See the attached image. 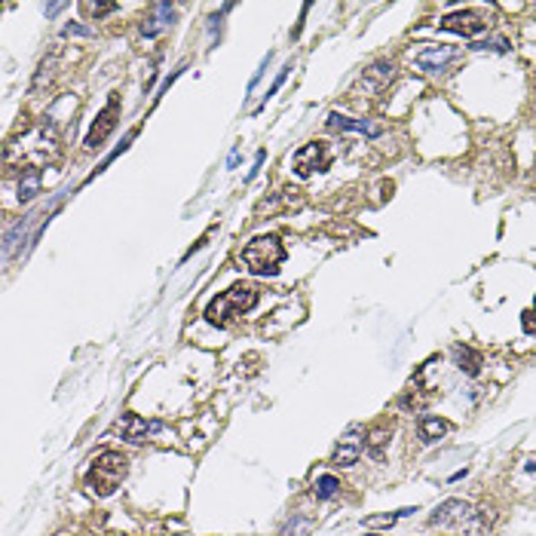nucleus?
Masks as SVG:
<instances>
[{
    "label": "nucleus",
    "mask_w": 536,
    "mask_h": 536,
    "mask_svg": "<svg viewBox=\"0 0 536 536\" xmlns=\"http://www.w3.org/2000/svg\"><path fill=\"white\" fill-rule=\"evenodd\" d=\"M257 304V288L252 282H236L227 291H221L218 297H212V304L205 306V322L218 328H227L236 316L248 313Z\"/></svg>",
    "instance_id": "f257e3e1"
},
{
    "label": "nucleus",
    "mask_w": 536,
    "mask_h": 536,
    "mask_svg": "<svg viewBox=\"0 0 536 536\" xmlns=\"http://www.w3.org/2000/svg\"><path fill=\"white\" fill-rule=\"evenodd\" d=\"M242 264L248 273L255 276H276L279 264L285 261V246L279 242V236H255L246 248H242Z\"/></svg>",
    "instance_id": "f03ea898"
},
{
    "label": "nucleus",
    "mask_w": 536,
    "mask_h": 536,
    "mask_svg": "<svg viewBox=\"0 0 536 536\" xmlns=\"http://www.w3.org/2000/svg\"><path fill=\"white\" fill-rule=\"evenodd\" d=\"M126 469H129V463L120 450H104V454H98L95 460H92L86 484H89V490L98 493V497H111V493L120 488V481L126 478Z\"/></svg>",
    "instance_id": "7ed1b4c3"
},
{
    "label": "nucleus",
    "mask_w": 536,
    "mask_h": 536,
    "mask_svg": "<svg viewBox=\"0 0 536 536\" xmlns=\"http://www.w3.org/2000/svg\"><path fill=\"white\" fill-rule=\"evenodd\" d=\"M328 166H331V147H328V141H306L291 156V169H295L297 178H310L313 172H325Z\"/></svg>",
    "instance_id": "20e7f679"
},
{
    "label": "nucleus",
    "mask_w": 536,
    "mask_h": 536,
    "mask_svg": "<svg viewBox=\"0 0 536 536\" xmlns=\"http://www.w3.org/2000/svg\"><path fill=\"white\" fill-rule=\"evenodd\" d=\"M117 120H120V95H111V98H107V104L98 111L95 123H92V129H89V135H86L83 145L89 150H98L104 145L107 135L117 129Z\"/></svg>",
    "instance_id": "39448f33"
},
{
    "label": "nucleus",
    "mask_w": 536,
    "mask_h": 536,
    "mask_svg": "<svg viewBox=\"0 0 536 536\" xmlns=\"http://www.w3.org/2000/svg\"><path fill=\"white\" fill-rule=\"evenodd\" d=\"M438 28H441V31L463 34V37H475V34L488 31V19H484L478 10H456V12H447V16H441L438 19Z\"/></svg>",
    "instance_id": "423d86ee"
},
{
    "label": "nucleus",
    "mask_w": 536,
    "mask_h": 536,
    "mask_svg": "<svg viewBox=\"0 0 536 536\" xmlns=\"http://www.w3.org/2000/svg\"><path fill=\"white\" fill-rule=\"evenodd\" d=\"M475 518V509H472V503L466 499H445V503L438 506L432 515H429V524H438V527H447V524H469V521Z\"/></svg>",
    "instance_id": "0eeeda50"
},
{
    "label": "nucleus",
    "mask_w": 536,
    "mask_h": 536,
    "mask_svg": "<svg viewBox=\"0 0 536 536\" xmlns=\"http://www.w3.org/2000/svg\"><path fill=\"white\" fill-rule=\"evenodd\" d=\"M411 59H414V64H417L420 71L438 74V71H445L450 62H456V49L454 46H423L420 53H414Z\"/></svg>",
    "instance_id": "6e6552de"
},
{
    "label": "nucleus",
    "mask_w": 536,
    "mask_h": 536,
    "mask_svg": "<svg viewBox=\"0 0 536 536\" xmlns=\"http://www.w3.org/2000/svg\"><path fill=\"white\" fill-rule=\"evenodd\" d=\"M362 447H364V441L359 438V426H353V429H349V432L338 441V447H334L331 466H340V469L355 466V463H359V456H362Z\"/></svg>",
    "instance_id": "1a4fd4ad"
},
{
    "label": "nucleus",
    "mask_w": 536,
    "mask_h": 536,
    "mask_svg": "<svg viewBox=\"0 0 536 536\" xmlns=\"http://www.w3.org/2000/svg\"><path fill=\"white\" fill-rule=\"evenodd\" d=\"M163 423H150V420L138 417V414H123V420H120V435H123L126 441H132V445H141V441H147L150 432H160Z\"/></svg>",
    "instance_id": "9d476101"
},
{
    "label": "nucleus",
    "mask_w": 536,
    "mask_h": 536,
    "mask_svg": "<svg viewBox=\"0 0 536 536\" xmlns=\"http://www.w3.org/2000/svg\"><path fill=\"white\" fill-rule=\"evenodd\" d=\"M325 126L331 129V132H362V135H368V138H377V135L383 132V126L371 123V120H353V117H343L338 111L328 113Z\"/></svg>",
    "instance_id": "9b49d317"
},
{
    "label": "nucleus",
    "mask_w": 536,
    "mask_h": 536,
    "mask_svg": "<svg viewBox=\"0 0 536 536\" xmlns=\"http://www.w3.org/2000/svg\"><path fill=\"white\" fill-rule=\"evenodd\" d=\"M392 80H396V64L392 62H374L368 71L362 74V80H359V86L364 92H380V89H386Z\"/></svg>",
    "instance_id": "f8f14e48"
},
{
    "label": "nucleus",
    "mask_w": 536,
    "mask_h": 536,
    "mask_svg": "<svg viewBox=\"0 0 536 536\" xmlns=\"http://www.w3.org/2000/svg\"><path fill=\"white\" fill-rule=\"evenodd\" d=\"M450 355H454V364L463 371V374H469V377H478V374H481L484 359H481V353H478V349L466 346V343H454Z\"/></svg>",
    "instance_id": "ddd939ff"
},
{
    "label": "nucleus",
    "mask_w": 536,
    "mask_h": 536,
    "mask_svg": "<svg viewBox=\"0 0 536 536\" xmlns=\"http://www.w3.org/2000/svg\"><path fill=\"white\" fill-rule=\"evenodd\" d=\"M172 25V3H154L147 12V19L141 21V34L145 37H156L160 31H166Z\"/></svg>",
    "instance_id": "4468645a"
},
{
    "label": "nucleus",
    "mask_w": 536,
    "mask_h": 536,
    "mask_svg": "<svg viewBox=\"0 0 536 536\" xmlns=\"http://www.w3.org/2000/svg\"><path fill=\"white\" fill-rule=\"evenodd\" d=\"M450 429H454L450 426V420L426 414V417H420V441H423V445H435L438 438H445Z\"/></svg>",
    "instance_id": "2eb2a0df"
},
{
    "label": "nucleus",
    "mask_w": 536,
    "mask_h": 536,
    "mask_svg": "<svg viewBox=\"0 0 536 536\" xmlns=\"http://www.w3.org/2000/svg\"><path fill=\"white\" fill-rule=\"evenodd\" d=\"M40 193V169H25L19 178V203H31Z\"/></svg>",
    "instance_id": "dca6fc26"
},
{
    "label": "nucleus",
    "mask_w": 536,
    "mask_h": 536,
    "mask_svg": "<svg viewBox=\"0 0 536 536\" xmlns=\"http://www.w3.org/2000/svg\"><path fill=\"white\" fill-rule=\"evenodd\" d=\"M389 441V429H386L383 423L380 426H374L368 432V438H364V445H368V454L374 456V460H383V445Z\"/></svg>",
    "instance_id": "f3484780"
},
{
    "label": "nucleus",
    "mask_w": 536,
    "mask_h": 536,
    "mask_svg": "<svg viewBox=\"0 0 536 536\" xmlns=\"http://www.w3.org/2000/svg\"><path fill=\"white\" fill-rule=\"evenodd\" d=\"M338 490H340V481L334 475H319L316 484H313V493H316V499H331Z\"/></svg>",
    "instance_id": "a211bd4d"
},
{
    "label": "nucleus",
    "mask_w": 536,
    "mask_h": 536,
    "mask_svg": "<svg viewBox=\"0 0 536 536\" xmlns=\"http://www.w3.org/2000/svg\"><path fill=\"white\" fill-rule=\"evenodd\" d=\"M417 509H398V512H392V515H368L364 518V527H392L398 518H405V515H414Z\"/></svg>",
    "instance_id": "6ab92c4d"
},
{
    "label": "nucleus",
    "mask_w": 536,
    "mask_h": 536,
    "mask_svg": "<svg viewBox=\"0 0 536 536\" xmlns=\"http://www.w3.org/2000/svg\"><path fill=\"white\" fill-rule=\"evenodd\" d=\"M469 49H475V53H509V40L506 37H490V40H475Z\"/></svg>",
    "instance_id": "aec40b11"
},
{
    "label": "nucleus",
    "mask_w": 536,
    "mask_h": 536,
    "mask_svg": "<svg viewBox=\"0 0 536 536\" xmlns=\"http://www.w3.org/2000/svg\"><path fill=\"white\" fill-rule=\"evenodd\" d=\"M55 64H59V55H49V59H43L40 62V71H37V77H34V89H40L43 83H49L53 80V71H55Z\"/></svg>",
    "instance_id": "412c9836"
},
{
    "label": "nucleus",
    "mask_w": 536,
    "mask_h": 536,
    "mask_svg": "<svg viewBox=\"0 0 536 536\" xmlns=\"http://www.w3.org/2000/svg\"><path fill=\"white\" fill-rule=\"evenodd\" d=\"M313 530V521L310 518H291V524L282 530V536H306Z\"/></svg>",
    "instance_id": "4be33fe9"
},
{
    "label": "nucleus",
    "mask_w": 536,
    "mask_h": 536,
    "mask_svg": "<svg viewBox=\"0 0 536 536\" xmlns=\"http://www.w3.org/2000/svg\"><path fill=\"white\" fill-rule=\"evenodd\" d=\"M80 10L89 16H107V12L117 10V3H80Z\"/></svg>",
    "instance_id": "5701e85b"
},
{
    "label": "nucleus",
    "mask_w": 536,
    "mask_h": 536,
    "mask_svg": "<svg viewBox=\"0 0 536 536\" xmlns=\"http://www.w3.org/2000/svg\"><path fill=\"white\" fill-rule=\"evenodd\" d=\"M291 74V64H285V68L282 71H279V77H276V80H273V86H270V89H267V95H264V104H267L270 102V98H273L276 95V92H279V86H282L285 83V77H288Z\"/></svg>",
    "instance_id": "b1692460"
},
{
    "label": "nucleus",
    "mask_w": 536,
    "mask_h": 536,
    "mask_svg": "<svg viewBox=\"0 0 536 536\" xmlns=\"http://www.w3.org/2000/svg\"><path fill=\"white\" fill-rule=\"evenodd\" d=\"M270 62H273V53H267V55L261 59V64H257V71H255V77H252V83H248V92H255V86L261 83V77H264V71H267Z\"/></svg>",
    "instance_id": "393cba45"
},
{
    "label": "nucleus",
    "mask_w": 536,
    "mask_h": 536,
    "mask_svg": "<svg viewBox=\"0 0 536 536\" xmlns=\"http://www.w3.org/2000/svg\"><path fill=\"white\" fill-rule=\"evenodd\" d=\"M264 160H267V150H257V156H255V166L248 169V175H246V181H252V178L257 175V169L264 166Z\"/></svg>",
    "instance_id": "a878e982"
},
{
    "label": "nucleus",
    "mask_w": 536,
    "mask_h": 536,
    "mask_svg": "<svg viewBox=\"0 0 536 536\" xmlns=\"http://www.w3.org/2000/svg\"><path fill=\"white\" fill-rule=\"evenodd\" d=\"M64 34H83V37H89V28H83V25H68V28H64Z\"/></svg>",
    "instance_id": "bb28decb"
},
{
    "label": "nucleus",
    "mask_w": 536,
    "mask_h": 536,
    "mask_svg": "<svg viewBox=\"0 0 536 536\" xmlns=\"http://www.w3.org/2000/svg\"><path fill=\"white\" fill-rule=\"evenodd\" d=\"M524 331H536V322H533V313H524Z\"/></svg>",
    "instance_id": "cd10ccee"
},
{
    "label": "nucleus",
    "mask_w": 536,
    "mask_h": 536,
    "mask_svg": "<svg viewBox=\"0 0 536 536\" xmlns=\"http://www.w3.org/2000/svg\"><path fill=\"white\" fill-rule=\"evenodd\" d=\"M236 163H239V147H233L230 156H227V166H230V169H236Z\"/></svg>",
    "instance_id": "c85d7f7f"
},
{
    "label": "nucleus",
    "mask_w": 536,
    "mask_h": 536,
    "mask_svg": "<svg viewBox=\"0 0 536 536\" xmlns=\"http://www.w3.org/2000/svg\"><path fill=\"white\" fill-rule=\"evenodd\" d=\"M64 10V3H49L46 6V16H55V12H62Z\"/></svg>",
    "instance_id": "c756f323"
},
{
    "label": "nucleus",
    "mask_w": 536,
    "mask_h": 536,
    "mask_svg": "<svg viewBox=\"0 0 536 536\" xmlns=\"http://www.w3.org/2000/svg\"><path fill=\"white\" fill-rule=\"evenodd\" d=\"M533 316H536V313H533Z\"/></svg>",
    "instance_id": "7c9ffc66"
}]
</instances>
